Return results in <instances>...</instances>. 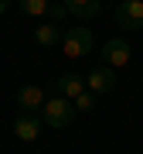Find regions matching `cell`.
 <instances>
[{
	"mask_svg": "<svg viewBox=\"0 0 143 154\" xmlns=\"http://www.w3.org/2000/svg\"><path fill=\"white\" fill-rule=\"evenodd\" d=\"M41 120H44V127H51V130H68L72 120H75V106H72V99L48 96V99H44V110H41Z\"/></svg>",
	"mask_w": 143,
	"mask_h": 154,
	"instance_id": "6da1fadb",
	"label": "cell"
},
{
	"mask_svg": "<svg viewBox=\"0 0 143 154\" xmlns=\"http://www.w3.org/2000/svg\"><path fill=\"white\" fill-rule=\"evenodd\" d=\"M92 45H95L92 31H89L85 24H78V28H72V31L61 34V55H68V58H85L89 51H92Z\"/></svg>",
	"mask_w": 143,
	"mask_h": 154,
	"instance_id": "7a4b0ae2",
	"label": "cell"
},
{
	"mask_svg": "<svg viewBox=\"0 0 143 154\" xmlns=\"http://www.w3.org/2000/svg\"><path fill=\"white\" fill-rule=\"evenodd\" d=\"M116 28H123V31H140L143 28V0H119Z\"/></svg>",
	"mask_w": 143,
	"mask_h": 154,
	"instance_id": "3957f363",
	"label": "cell"
},
{
	"mask_svg": "<svg viewBox=\"0 0 143 154\" xmlns=\"http://www.w3.org/2000/svg\"><path fill=\"white\" fill-rule=\"evenodd\" d=\"M116 82H119V79H116V69H109V65H95V69L85 75V89H89V93H95V96L116 89Z\"/></svg>",
	"mask_w": 143,
	"mask_h": 154,
	"instance_id": "277c9868",
	"label": "cell"
},
{
	"mask_svg": "<svg viewBox=\"0 0 143 154\" xmlns=\"http://www.w3.org/2000/svg\"><path fill=\"white\" fill-rule=\"evenodd\" d=\"M133 55V48L123 38H109L102 45V51H99V58H102V65H109V69H119V65H126Z\"/></svg>",
	"mask_w": 143,
	"mask_h": 154,
	"instance_id": "5b68a950",
	"label": "cell"
},
{
	"mask_svg": "<svg viewBox=\"0 0 143 154\" xmlns=\"http://www.w3.org/2000/svg\"><path fill=\"white\" fill-rule=\"evenodd\" d=\"M44 99H48V96H44V89L34 86V82H28V86L17 89V110H21V113H38V116H41Z\"/></svg>",
	"mask_w": 143,
	"mask_h": 154,
	"instance_id": "8992f818",
	"label": "cell"
},
{
	"mask_svg": "<svg viewBox=\"0 0 143 154\" xmlns=\"http://www.w3.org/2000/svg\"><path fill=\"white\" fill-rule=\"evenodd\" d=\"M41 127H44V120L38 113H17L14 134H17V140H38L41 137Z\"/></svg>",
	"mask_w": 143,
	"mask_h": 154,
	"instance_id": "52a82bcc",
	"label": "cell"
},
{
	"mask_svg": "<svg viewBox=\"0 0 143 154\" xmlns=\"http://www.w3.org/2000/svg\"><path fill=\"white\" fill-rule=\"evenodd\" d=\"M55 93H58V96H65V99H75V96H82V93H85V79H82V75H75V72H65V75H58V79H55Z\"/></svg>",
	"mask_w": 143,
	"mask_h": 154,
	"instance_id": "ba28073f",
	"label": "cell"
},
{
	"mask_svg": "<svg viewBox=\"0 0 143 154\" xmlns=\"http://www.w3.org/2000/svg\"><path fill=\"white\" fill-rule=\"evenodd\" d=\"M65 4V11L72 17H78V21H92V17H99V0H61Z\"/></svg>",
	"mask_w": 143,
	"mask_h": 154,
	"instance_id": "9c48e42d",
	"label": "cell"
},
{
	"mask_svg": "<svg viewBox=\"0 0 143 154\" xmlns=\"http://www.w3.org/2000/svg\"><path fill=\"white\" fill-rule=\"evenodd\" d=\"M61 34L65 31H61L55 21L51 24H38V28H34V41H38L41 48H55V45H61Z\"/></svg>",
	"mask_w": 143,
	"mask_h": 154,
	"instance_id": "30bf717a",
	"label": "cell"
},
{
	"mask_svg": "<svg viewBox=\"0 0 143 154\" xmlns=\"http://www.w3.org/2000/svg\"><path fill=\"white\" fill-rule=\"evenodd\" d=\"M17 7H21V14H28V17H48L51 0H17Z\"/></svg>",
	"mask_w": 143,
	"mask_h": 154,
	"instance_id": "8fae6325",
	"label": "cell"
},
{
	"mask_svg": "<svg viewBox=\"0 0 143 154\" xmlns=\"http://www.w3.org/2000/svg\"><path fill=\"white\" fill-rule=\"evenodd\" d=\"M72 106H75V113H92V110H95V93H89V89H85L82 96L72 99Z\"/></svg>",
	"mask_w": 143,
	"mask_h": 154,
	"instance_id": "7c38bea8",
	"label": "cell"
},
{
	"mask_svg": "<svg viewBox=\"0 0 143 154\" xmlns=\"http://www.w3.org/2000/svg\"><path fill=\"white\" fill-rule=\"evenodd\" d=\"M48 17H51V21H65V17H68V11H65V4H51V11H48Z\"/></svg>",
	"mask_w": 143,
	"mask_h": 154,
	"instance_id": "4fadbf2b",
	"label": "cell"
},
{
	"mask_svg": "<svg viewBox=\"0 0 143 154\" xmlns=\"http://www.w3.org/2000/svg\"><path fill=\"white\" fill-rule=\"evenodd\" d=\"M10 11V0H0V14H7Z\"/></svg>",
	"mask_w": 143,
	"mask_h": 154,
	"instance_id": "5bb4252c",
	"label": "cell"
}]
</instances>
